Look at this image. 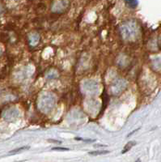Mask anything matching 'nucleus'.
Wrapping results in <instances>:
<instances>
[{"label":"nucleus","mask_w":161,"mask_h":162,"mask_svg":"<svg viewBox=\"0 0 161 162\" xmlns=\"http://www.w3.org/2000/svg\"><path fill=\"white\" fill-rule=\"evenodd\" d=\"M29 148H30V147L29 146H24V147H21V148H19L14 149V150H12V151L10 152L9 153L10 154L17 153V152H20L23 151V150H27V149H29Z\"/></svg>","instance_id":"7ed1b4c3"},{"label":"nucleus","mask_w":161,"mask_h":162,"mask_svg":"<svg viewBox=\"0 0 161 162\" xmlns=\"http://www.w3.org/2000/svg\"><path fill=\"white\" fill-rule=\"evenodd\" d=\"M52 150H53V151H69L70 148H60V147H55V148H53Z\"/></svg>","instance_id":"20e7f679"},{"label":"nucleus","mask_w":161,"mask_h":162,"mask_svg":"<svg viewBox=\"0 0 161 162\" xmlns=\"http://www.w3.org/2000/svg\"><path fill=\"white\" fill-rule=\"evenodd\" d=\"M139 129H140V128H138V129H136V130H135V131H132V132H131V133H130V134H129L128 136H127V137H130V136H131V135H133V134H134V133H135V132H136V131H139Z\"/></svg>","instance_id":"423d86ee"},{"label":"nucleus","mask_w":161,"mask_h":162,"mask_svg":"<svg viewBox=\"0 0 161 162\" xmlns=\"http://www.w3.org/2000/svg\"><path fill=\"white\" fill-rule=\"evenodd\" d=\"M49 142H53V143H57V144H62V141L59 140H48Z\"/></svg>","instance_id":"39448f33"},{"label":"nucleus","mask_w":161,"mask_h":162,"mask_svg":"<svg viewBox=\"0 0 161 162\" xmlns=\"http://www.w3.org/2000/svg\"><path fill=\"white\" fill-rule=\"evenodd\" d=\"M94 147H106V145H94Z\"/></svg>","instance_id":"0eeeda50"},{"label":"nucleus","mask_w":161,"mask_h":162,"mask_svg":"<svg viewBox=\"0 0 161 162\" xmlns=\"http://www.w3.org/2000/svg\"><path fill=\"white\" fill-rule=\"evenodd\" d=\"M109 152H110L107 151V150H95V151L89 152L88 154L92 156H99V155H106V154H108Z\"/></svg>","instance_id":"f257e3e1"},{"label":"nucleus","mask_w":161,"mask_h":162,"mask_svg":"<svg viewBox=\"0 0 161 162\" xmlns=\"http://www.w3.org/2000/svg\"><path fill=\"white\" fill-rule=\"evenodd\" d=\"M135 144H136V142H135V141H130V142H129L126 146L124 147L123 151H122V154L126 153V152H128L129 150H130L133 146H135Z\"/></svg>","instance_id":"f03ea898"}]
</instances>
